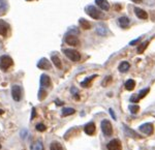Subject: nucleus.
Segmentation results:
<instances>
[{
  "label": "nucleus",
  "instance_id": "1",
  "mask_svg": "<svg viewBox=\"0 0 155 150\" xmlns=\"http://www.w3.org/2000/svg\"><path fill=\"white\" fill-rule=\"evenodd\" d=\"M86 12L91 17L92 19H95V20H101V19H104V14L99 11L98 8H96L95 6L93 5H88L86 7Z\"/></svg>",
  "mask_w": 155,
  "mask_h": 150
},
{
  "label": "nucleus",
  "instance_id": "2",
  "mask_svg": "<svg viewBox=\"0 0 155 150\" xmlns=\"http://www.w3.org/2000/svg\"><path fill=\"white\" fill-rule=\"evenodd\" d=\"M12 64H14V61H12V59L9 56H7V55L1 56V58H0V68L2 71H7Z\"/></svg>",
  "mask_w": 155,
  "mask_h": 150
},
{
  "label": "nucleus",
  "instance_id": "3",
  "mask_svg": "<svg viewBox=\"0 0 155 150\" xmlns=\"http://www.w3.org/2000/svg\"><path fill=\"white\" fill-rule=\"evenodd\" d=\"M63 53L65 54V56L68 59H71V61L78 62V61H80V59H81V55H80L79 52L76 51V50L65 49V50H63Z\"/></svg>",
  "mask_w": 155,
  "mask_h": 150
},
{
  "label": "nucleus",
  "instance_id": "4",
  "mask_svg": "<svg viewBox=\"0 0 155 150\" xmlns=\"http://www.w3.org/2000/svg\"><path fill=\"white\" fill-rule=\"evenodd\" d=\"M101 131L104 132V136L107 137L112 136V134H113V127H112V124L109 120L104 119L101 121Z\"/></svg>",
  "mask_w": 155,
  "mask_h": 150
},
{
  "label": "nucleus",
  "instance_id": "5",
  "mask_svg": "<svg viewBox=\"0 0 155 150\" xmlns=\"http://www.w3.org/2000/svg\"><path fill=\"white\" fill-rule=\"evenodd\" d=\"M12 98H14V101H16V102L21 101L22 90L19 85H14V86L12 87Z\"/></svg>",
  "mask_w": 155,
  "mask_h": 150
},
{
  "label": "nucleus",
  "instance_id": "6",
  "mask_svg": "<svg viewBox=\"0 0 155 150\" xmlns=\"http://www.w3.org/2000/svg\"><path fill=\"white\" fill-rule=\"evenodd\" d=\"M107 150H122V145L121 142L118 139H114L112 141L109 142V144L107 145Z\"/></svg>",
  "mask_w": 155,
  "mask_h": 150
},
{
  "label": "nucleus",
  "instance_id": "7",
  "mask_svg": "<svg viewBox=\"0 0 155 150\" xmlns=\"http://www.w3.org/2000/svg\"><path fill=\"white\" fill-rule=\"evenodd\" d=\"M153 129H154V127L152 123H144L140 126V131L146 135H152L153 134Z\"/></svg>",
  "mask_w": 155,
  "mask_h": 150
},
{
  "label": "nucleus",
  "instance_id": "8",
  "mask_svg": "<svg viewBox=\"0 0 155 150\" xmlns=\"http://www.w3.org/2000/svg\"><path fill=\"white\" fill-rule=\"evenodd\" d=\"M65 42L67 45H69V46H72V47H77L80 45V42H79V38H78L77 36L72 35H66L65 36Z\"/></svg>",
  "mask_w": 155,
  "mask_h": 150
},
{
  "label": "nucleus",
  "instance_id": "9",
  "mask_svg": "<svg viewBox=\"0 0 155 150\" xmlns=\"http://www.w3.org/2000/svg\"><path fill=\"white\" fill-rule=\"evenodd\" d=\"M37 67L41 69H50L51 68V63H50V61L47 58H41V60L38 61V63H37Z\"/></svg>",
  "mask_w": 155,
  "mask_h": 150
},
{
  "label": "nucleus",
  "instance_id": "10",
  "mask_svg": "<svg viewBox=\"0 0 155 150\" xmlns=\"http://www.w3.org/2000/svg\"><path fill=\"white\" fill-rule=\"evenodd\" d=\"M84 131L88 136H92V135H94V132H95V124H94L93 122H89V123H87L86 125H85Z\"/></svg>",
  "mask_w": 155,
  "mask_h": 150
},
{
  "label": "nucleus",
  "instance_id": "11",
  "mask_svg": "<svg viewBox=\"0 0 155 150\" xmlns=\"http://www.w3.org/2000/svg\"><path fill=\"white\" fill-rule=\"evenodd\" d=\"M51 85V80H50V77L47 76V75H41V88H47V87H50Z\"/></svg>",
  "mask_w": 155,
  "mask_h": 150
},
{
  "label": "nucleus",
  "instance_id": "12",
  "mask_svg": "<svg viewBox=\"0 0 155 150\" xmlns=\"http://www.w3.org/2000/svg\"><path fill=\"white\" fill-rule=\"evenodd\" d=\"M118 24L119 26L121 27V28H128L129 27V24H130V21H129V19L127 18V17H121V18L118 19Z\"/></svg>",
  "mask_w": 155,
  "mask_h": 150
},
{
  "label": "nucleus",
  "instance_id": "13",
  "mask_svg": "<svg viewBox=\"0 0 155 150\" xmlns=\"http://www.w3.org/2000/svg\"><path fill=\"white\" fill-rule=\"evenodd\" d=\"M8 29H9L8 24H7L6 22L2 21V20H0V35L5 36L6 34H7V31H8Z\"/></svg>",
  "mask_w": 155,
  "mask_h": 150
},
{
  "label": "nucleus",
  "instance_id": "14",
  "mask_svg": "<svg viewBox=\"0 0 155 150\" xmlns=\"http://www.w3.org/2000/svg\"><path fill=\"white\" fill-rule=\"evenodd\" d=\"M134 14H136V16L137 18H140L142 20H145V19L148 18V14H147L145 11H143L142 8H139V7H134Z\"/></svg>",
  "mask_w": 155,
  "mask_h": 150
},
{
  "label": "nucleus",
  "instance_id": "15",
  "mask_svg": "<svg viewBox=\"0 0 155 150\" xmlns=\"http://www.w3.org/2000/svg\"><path fill=\"white\" fill-rule=\"evenodd\" d=\"M95 3L97 6H99L104 11H109L110 9V3L107 0H95Z\"/></svg>",
  "mask_w": 155,
  "mask_h": 150
},
{
  "label": "nucleus",
  "instance_id": "16",
  "mask_svg": "<svg viewBox=\"0 0 155 150\" xmlns=\"http://www.w3.org/2000/svg\"><path fill=\"white\" fill-rule=\"evenodd\" d=\"M123 129H124V132H125L126 136L128 137H132V138H137L139 135H137V132L134 131H132V129H130L129 127H127L126 125H123Z\"/></svg>",
  "mask_w": 155,
  "mask_h": 150
},
{
  "label": "nucleus",
  "instance_id": "17",
  "mask_svg": "<svg viewBox=\"0 0 155 150\" xmlns=\"http://www.w3.org/2000/svg\"><path fill=\"white\" fill-rule=\"evenodd\" d=\"M7 9V1L6 0H0V16L5 14Z\"/></svg>",
  "mask_w": 155,
  "mask_h": 150
},
{
  "label": "nucleus",
  "instance_id": "18",
  "mask_svg": "<svg viewBox=\"0 0 155 150\" xmlns=\"http://www.w3.org/2000/svg\"><path fill=\"white\" fill-rule=\"evenodd\" d=\"M134 87H136V82L134 81V80H127L126 83H125V88L126 90H129V91H131V90L134 89Z\"/></svg>",
  "mask_w": 155,
  "mask_h": 150
},
{
  "label": "nucleus",
  "instance_id": "19",
  "mask_svg": "<svg viewBox=\"0 0 155 150\" xmlns=\"http://www.w3.org/2000/svg\"><path fill=\"white\" fill-rule=\"evenodd\" d=\"M129 67H130V65H129L128 62L123 61V62H121V64L119 65V71L121 72H125L128 71Z\"/></svg>",
  "mask_w": 155,
  "mask_h": 150
},
{
  "label": "nucleus",
  "instance_id": "20",
  "mask_svg": "<svg viewBox=\"0 0 155 150\" xmlns=\"http://www.w3.org/2000/svg\"><path fill=\"white\" fill-rule=\"evenodd\" d=\"M52 61H53V63L55 64V66H56L57 68H62V63H61V61H60L58 56L53 55V56H52Z\"/></svg>",
  "mask_w": 155,
  "mask_h": 150
},
{
  "label": "nucleus",
  "instance_id": "21",
  "mask_svg": "<svg viewBox=\"0 0 155 150\" xmlns=\"http://www.w3.org/2000/svg\"><path fill=\"white\" fill-rule=\"evenodd\" d=\"M79 23H80V25H81V27H82V28L85 29V30L89 29L90 27H91V25H90L89 22L87 21V20H85V19H80Z\"/></svg>",
  "mask_w": 155,
  "mask_h": 150
},
{
  "label": "nucleus",
  "instance_id": "22",
  "mask_svg": "<svg viewBox=\"0 0 155 150\" xmlns=\"http://www.w3.org/2000/svg\"><path fill=\"white\" fill-rule=\"evenodd\" d=\"M94 78H96V75H93V76H91V77H89V78H87L85 81H83L81 83V86L82 87H88L90 84H91V82H92V80H93Z\"/></svg>",
  "mask_w": 155,
  "mask_h": 150
},
{
  "label": "nucleus",
  "instance_id": "23",
  "mask_svg": "<svg viewBox=\"0 0 155 150\" xmlns=\"http://www.w3.org/2000/svg\"><path fill=\"white\" fill-rule=\"evenodd\" d=\"M76 110L72 109V108H64L62 110V116H69L71 114H74Z\"/></svg>",
  "mask_w": 155,
  "mask_h": 150
},
{
  "label": "nucleus",
  "instance_id": "24",
  "mask_svg": "<svg viewBox=\"0 0 155 150\" xmlns=\"http://www.w3.org/2000/svg\"><path fill=\"white\" fill-rule=\"evenodd\" d=\"M50 149L51 150H64L63 147H62V145L58 143V142H53V143L51 144V146H50Z\"/></svg>",
  "mask_w": 155,
  "mask_h": 150
},
{
  "label": "nucleus",
  "instance_id": "25",
  "mask_svg": "<svg viewBox=\"0 0 155 150\" xmlns=\"http://www.w3.org/2000/svg\"><path fill=\"white\" fill-rule=\"evenodd\" d=\"M96 32L99 34V35H107V28H104V26H97V28H96Z\"/></svg>",
  "mask_w": 155,
  "mask_h": 150
},
{
  "label": "nucleus",
  "instance_id": "26",
  "mask_svg": "<svg viewBox=\"0 0 155 150\" xmlns=\"http://www.w3.org/2000/svg\"><path fill=\"white\" fill-rule=\"evenodd\" d=\"M147 46H148V42H143V44H141L140 45L139 47H137V53L139 54H142L143 52L145 51V49L147 48Z\"/></svg>",
  "mask_w": 155,
  "mask_h": 150
},
{
  "label": "nucleus",
  "instance_id": "27",
  "mask_svg": "<svg viewBox=\"0 0 155 150\" xmlns=\"http://www.w3.org/2000/svg\"><path fill=\"white\" fill-rule=\"evenodd\" d=\"M31 150H44V146H42L41 142H35L32 145Z\"/></svg>",
  "mask_w": 155,
  "mask_h": 150
},
{
  "label": "nucleus",
  "instance_id": "28",
  "mask_svg": "<svg viewBox=\"0 0 155 150\" xmlns=\"http://www.w3.org/2000/svg\"><path fill=\"white\" fill-rule=\"evenodd\" d=\"M46 96H47V91L44 88H41L38 91V99L39 101H42Z\"/></svg>",
  "mask_w": 155,
  "mask_h": 150
},
{
  "label": "nucleus",
  "instance_id": "29",
  "mask_svg": "<svg viewBox=\"0 0 155 150\" xmlns=\"http://www.w3.org/2000/svg\"><path fill=\"white\" fill-rule=\"evenodd\" d=\"M139 110H140V107L137 106V105H130V106H129V111H130L132 114L137 113Z\"/></svg>",
  "mask_w": 155,
  "mask_h": 150
},
{
  "label": "nucleus",
  "instance_id": "30",
  "mask_svg": "<svg viewBox=\"0 0 155 150\" xmlns=\"http://www.w3.org/2000/svg\"><path fill=\"white\" fill-rule=\"evenodd\" d=\"M148 92H149V88H145V89H143V90H141V91H140V93L137 94V95H139V97H140V99L143 98V97L146 96Z\"/></svg>",
  "mask_w": 155,
  "mask_h": 150
},
{
  "label": "nucleus",
  "instance_id": "31",
  "mask_svg": "<svg viewBox=\"0 0 155 150\" xmlns=\"http://www.w3.org/2000/svg\"><path fill=\"white\" fill-rule=\"evenodd\" d=\"M47 129V127L45 124H42V123H38L36 125V131H38V132H45Z\"/></svg>",
  "mask_w": 155,
  "mask_h": 150
},
{
  "label": "nucleus",
  "instance_id": "32",
  "mask_svg": "<svg viewBox=\"0 0 155 150\" xmlns=\"http://www.w3.org/2000/svg\"><path fill=\"white\" fill-rule=\"evenodd\" d=\"M139 101H140V97H139V95H137V94H134V95H132L130 97V102H137Z\"/></svg>",
  "mask_w": 155,
  "mask_h": 150
},
{
  "label": "nucleus",
  "instance_id": "33",
  "mask_svg": "<svg viewBox=\"0 0 155 150\" xmlns=\"http://www.w3.org/2000/svg\"><path fill=\"white\" fill-rule=\"evenodd\" d=\"M111 80H112V77H107L106 78V80H104V82H102V86H107V84L111 82Z\"/></svg>",
  "mask_w": 155,
  "mask_h": 150
},
{
  "label": "nucleus",
  "instance_id": "34",
  "mask_svg": "<svg viewBox=\"0 0 155 150\" xmlns=\"http://www.w3.org/2000/svg\"><path fill=\"white\" fill-rule=\"evenodd\" d=\"M110 114H111V116L113 117L114 120H117V117H116V115H115V112L113 111V109H110Z\"/></svg>",
  "mask_w": 155,
  "mask_h": 150
},
{
  "label": "nucleus",
  "instance_id": "35",
  "mask_svg": "<svg viewBox=\"0 0 155 150\" xmlns=\"http://www.w3.org/2000/svg\"><path fill=\"white\" fill-rule=\"evenodd\" d=\"M34 117H35V109L33 108V109H32V116H31V118H30V119L33 120Z\"/></svg>",
  "mask_w": 155,
  "mask_h": 150
},
{
  "label": "nucleus",
  "instance_id": "36",
  "mask_svg": "<svg viewBox=\"0 0 155 150\" xmlns=\"http://www.w3.org/2000/svg\"><path fill=\"white\" fill-rule=\"evenodd\" d=\"M140 42V38H137V39H136V41L131 42H130V45H131V46H134V45H136L137 42Z\"/></svg>",
  "mask_w": 155,
  "mask_h": 150
},
{
  "label": "nucleus",
  "instance_id": "37",
  "mask_svg": "<svg viewBox=\"0 0 155 150\" xmlns=\"http://www.w3.org/2000/svg\"><path fill=\"white\" fill-rule=\"evenodd\" d=\"M131 1H134V2H137V3H139V2H142V0H131Z\"/></svg>",
  "mask_w": 155,
  "mask_h": 150
},
{
  "label": "nucleus",
  "instance_id": "38",
  "mask_svg": "<svg viewBox=\"0 0 155 150\" xmlns=\"http://www.w3.org/2000/svg\"><path fill=\"white\" fill-rule=\"evenodd\" d=\"M25 135H26V131H23V136H21V137H23V138H25V137H26Z\"/></svg>",
  "mask_w": 155,
  "mask_h": 150
},
{
  "label": "nucleus",
  "instance_id": "39",
  "mask_svg": "<svg viewBox=\"0 0 155 150\" xmlns=\"http://www.w3.org/2000/svg\"><path fill=\"white\" fill-rule=\"evenodd\" d=\"M3 113H4V111H3V110H1V109H0V115H2Z\"/></svg>",
  "mask_w": 155,
  "mask_h": 150
},
{
  "label": "nucleus",
  "instance_id": "40",
  "mask_svg": "<svg viewBox=\"0 0 155 150\" xmlns=\"http://www.w3.org/2000/svg\"><path fill=\"white\" fill-rule=\"evenodd\" d=\"M0 148H1V145H0Z\"/></svg>",
  "mask_w": 155,
  "mask_h": 150
},
{
  "label": "nucleus",
  "instance_id": "41",
  "mask_svg": "<svg viewBox=\"0 0 155 150\" xmlns=\"http://www.w3.org/2000/svg\"><path fill=\"white\" fill-rule=\"evenodd\" d=\"M26 1H29V0H26Z\"/></svg>",
  "mask_w": 155,
  "mask_h": 150
}]
</instances>
